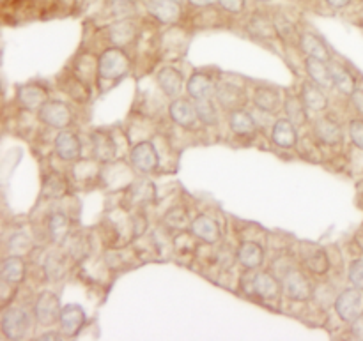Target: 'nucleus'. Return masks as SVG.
Wrapping results in <instances>:
<instances>
[{"label":"nucleus","mask_w":363,"mask_h":341,"mask_svg":"<svg viewBox=\"0 0 363 341\" xmlns=\"http://www.w3.org/2000/svg\"><path fill=\"white\" fill-rule=\"evenodd\" d=\"M130 71V59L121 48H108L103 52L98 62V74L101 80L116 81Z\"/></svg>","instance_id":"obj_1"},{"label":"nucleus","mask_w":363,"mask_h":341,"mask_svg":"<svg viewBox=\"0 0 363 341\" xmlns=\"http://www.w3.org/2000/svg\"><path fill=\"white\" fill-rule=\"evenodd\" d=\"M30 331V317L21 308H9L2 315V333L9 340H23Z\"/></svg>","instance_id":"obj_2"},{"label":"nucleus","mask_w":363,"mask_h":341,"mask_svg":"<svg viewBox=\"0 0 363 341\" xmlns=\"http://www.w3.org/2000/svg\"><path fill=\"white\" fill-rule=\"evenodd\" d=\"M363 310V296L360 289H346L335 299V311L344 322L357 320Z\"/></svg>","instance_id":"obj_3"},{"label":"nucleus","mask_w":363,"mask_h":341,"mask_svg":"<svg viewBox=\"0 0 363 341\" xmlns=\"http://www.w3.org/2000/svg\"><path fill=\"white\" fill-rule=\"evenodd\" d=\"M39 119L45 124L52 127H59L64 129L71 124L73 115H71V108L62 101H46L45 105L39 108Z\"/></svg>","instance_id":"obj_4"},{"label":"nucleus","mask_w":363,"mask_h":341,"mask_svg":"<svg viewBox=\"0 0 363 341\" xmlns=\"http://www.w3.org/2000/svg\"><path fill=\"white\" fill-rule=\"evenodd\" d=\"M60 311H62V308H60V301L55 294L43 292L35 301V320L41 325L55 324L57 318H60Z\"/></svg>","instance_id":"obj_5"},{"label":"nucleus","mask_w":363,"mask_h":341,"mask_svg":"<svg viewBox=\"0 0 363 341\" xmlns=\"http://www.w3.org/2000/svg\"><path fill=\"white\" fill-rule=\"evenodd\" d=\"M131 163L137 170L140 172L149 173L152 170L158 168V152H156V147L151 144V141H138L133 149H131Z\"/></svg>","instance_id":"obj_6"},{"label":"nucleus","mask_w":363,"mask_h":341,"mask_svg":"<svg viewBox=\"0 0 363 341\" xmlns=\"http://www.w3.org/2000/svg\"><path fill=\"white\" fill-rule=\"evenodd\" d=\"M60 328L66 336H77L85 324V311L80 304H67L60 311Z\"/></svg>","instance_id":"obj_7"},{"label":"nucleus","mask_w":363,"mask_h":341,"mask_svg":"<svg viewBox=\"0 0 363 341\" xmlns=\"http://www.w3.org/2000/svg\"><path fill=\"white\" fill-rule=\"evenodd\" d=\"M147 11L162 23H176L181 18V4L177 0H147Z\"/></svg>","instance_id":"obj_8"},{"label":"nucleus","mask_w":363,"mask_h":341,"mask_svg":"<svg viewBox=\"0 0 363 341\" xmlns=\"http://www.w3.org/2000/svg\"><path fill=\"white\" fill-rule=\"evenodd\" d=\"M284 289H286L287 296L294 301H307L312 294L308 279L294 269L284 276Z\"/></svg>","instance_id":"obj_9"},{"label":"nucleus","mask_w":363,"mask_h":341,"mask_svg":"<svg viewBox=\"0 0 363 341\" xmlns=\"http://www.w3.org/2000/svg\"><path fill=\"white\" fill-rule=\"evenodd\" d=\"M55 151L64 161H77L82 156V144L71 131H60L55 138Z\"/></svg>","instance_id":"obj_10"},{"label":"nucleus","mask_w":363,"mask_h":341,"mask_svg":"<svg viewBox=\"0 0 363 341\" xmlns=\"http://www.w3.org/2000/svg\"><path fill=\"white\" fill-rule=\"evenodd\" d=\"M315 134L325 144L337 145L342 141V126L333 115H325L315 124Z\"/></svg>","instance_id":"obj_11"},{"label":"nucleus","mask_w":363,"mask_h":341,"mask_svg":"<svg viewBox=\"0 0 363 341\" xmlns=\"http://www.w3.org/2000/svg\"><path fill=\"white\" fill-rule=\"evenodd\" d=\"M216 98L223 108L236 110L245 105V91L236 83H218L216 85Z\"/></svg>","instance_id":"obj_12"},{"label":"nucleus","mask_w":363,"mask_h":341,"mask_svg":"<svg viewBox=\"0 0 363 341\" xmlns=\"http://www.w3.org/2000/svg\"><path fill=\"white\" fill-rule=\"evenodd\" d=\"M191 232H194L195 237L206 241L209 244L218 243L220 237H222V232H220V226L216 225V221L209 216H197L191 223Z\"/></svg>","instance_id":"obj_13"},{"label":"nucleus","mask_w":363,"mask_h":341,"mask_svg":"<svg viewBox=\"0 0 363 341\" xmlns=\"http://www.w3.org/2000/svg\"><path fill=\"white\" fill-rule=\"evenodd\" d=\"M169 113L174 122L183 127L194 126L195 120L199 119L197 108L190 101H186V99H176V101L170 103Z\"/></svg>","instance_id":"obj_14"},{"label":"nucleus","mask_w":363,"mask_h":341,"mask_svg":"<svg viewBox=\"0 0 363 341\" xmlns=\"http://www.w3.org/2000/svg\"><path fill=\"white\" fill-rule=\"evenodd\" d=\"M272 138H273V141L279 145V147H282V149L294 147L298 141L296 126H294L289 119H279L275 122V126H273Z\"/></svg>","instance_id":"obj_15"},{"label":"nucleus","mask_w":363,"mask_h":341,"mask_svg":"<svg viewBox=\"0 0 363 341\" xmlns=\"http://www.w3.org/2000/svg\"><path fill=\"white\" fill-rule=\"evenodd\" d=\"M158 83L169 98H176L183 91V74L176 67H163L158 73Z\"/></svg>","instance_id":"obj_16"},{"label":"nucleus","mask_w":363,"mask_h":341,"mask_svg":"<svg viewBox=\"0 0 363 341\" xmlns=\"http://www.w3.org/2000/svg\"><path fill=\"white\" fill-rule=\"evenodd\" d=\"M252 292L261 296L262 299H275L280 292L279 282L268 272H259L252 276Z\"/></svg>","instance_id":"obj_17"},{"label":"nucleus","mask_w":363,"mask_h":341,"mask_svg":"<svg viewBox=\"0 0 363 341\" xmlns=\"http://www.w3.org/2000/svg\"><path fill=\"white\" fill-rule=\"evenodd\" d=\"M18 99L21 101V105L27 106V108L34 110V108H41L46 101H48V92L46 88L39 87L35 83H28V85H21L18 88Z\"/></svg>","instance_id":"obj_18"},{"label":"nucleus","mask_w":363,"mask_h":341,"mask_svg":"<svg viewBox=\"0 0 363 341\" xmlns=\"http://www.w3.org/2000/svg\"><path fill=\"white\" fill-rule=\"evenodd\" d=\"M92 141H94V154L98 161H112L116 158V140L108 131H96L92 134Z\"/></svg>","instance_id":"obj_19"},{"label":"nucleus","mask_w":363,"mask_h":341,"mask_svg":"<svg viewBox=\"0 0 363 341\" xmlns=\"http://www.w3.org/2000/svg\"><path fill=\"white\" fill-rule=\"evenodd\" d=\"M305 69H307L308 76H311L315 83L321 85L323 88L333 87L332 69H330V66H326L325 60L308 57L307 62H305Z\"/></svg>","instance_id":"obj_20"},{"label":"nucleus","mask_w":363,"mask_h":341,"mask_svg":"<svg viewBox=\"0 0 363 341\" xmlns=\"http://www.w3.org/2000/svg\"><path fill=\"white\" fill-rule=\"evenodd\" d=\"M319 87L321 85H318L312 80L305 81L303 88H301V98H303L307 108L312 110V112H323L328 106V99H326V96L323 94V91Z\"/></svg>","instance_id":"obj_21"},{"label":"nucleus","mask_w":363,"mask_h":341,"mask_svg":"<svg viewBox=\"0 0 363 341\" xmlns=\"http://www.w3.org/2000/svg\"><path fill=\"white\" fill-rule=\"evenodd\" d=\"M238 260L247 269H257L264 262V250L257 243H245L238 250Z\"/></svg>","instance_id":"obj_22"},{"label":"nucleus","mask_w":363,"mask_h":341,"mask_svg":"<svg viewBox=\"0 0 363 341\" xmlns=\"http://www.w3.org/2000/svg\"><path fill=\"white\" fill-rule=\"evenodd\" d=\"M188 94L195 99H204L211 98L213 92H216L215 83H213L211 78L204 73H194L191 78L188 80Z\"/></svg>","instance_id":"obj_23"},{"label":"nucleus","mask_w":363,"mask_h":341,"mask_svg":"<svg viewBox=\"0 0 363 341\" xmlns=\"http://www.w3.org/2000/svg\"><path fill=\"white\" fill-rule=\"evenodd\" d=\"M248 30L252 32L254 35L262 39L273 37L277 34V27H275V20L269 18L268 14L264 13H255L252 14V18L248 20Z\"/></svg>","instance_id":"obj_24"},{"label":"nucleus","mask_w":363,"mask_h":341,"mask_svg":"<svg viewBox=\"0 0 363 341\" xmlns=\"http://www.w3.org/2000/svg\"><path fill=\"white\" fill-rule=\"evenodd\" d=\"M300 46L308 57H314V59H321L325 62L330 60V52L326 48L325 42L318 37V35L311 34V32H305L300 35Z\"/></svg>","instance_id":"obj_25"},{"label":"nucleus","mask_w":363,"mask_h":341,"mask_svg":"<svg viewBox=\"0 0 363 341\" xmlns=\"http://www.w3.org/2000/svg\"><path fill=\"white\" fill-rule=\"evenodd\" d=\"M2 279L9 285H18L25 278V262L20 257H9L4 260L2 269H0Z\"/></svg>","instance_id":"obj_26"},{"label":"nucleus","mask_w":363,"mask_h":341,"mask_svg":"<svg viewBox=\"0 0 363 341\" xmlns=\"http://www.w3.org/2000/svg\"><path fill=\"white\" fill-rule=\"evenodd\" d=\"M135 35H137V27H135L133 21L123 20L117 21V23H113L110 27V39H112V42L116 46L130 45L135 39Z\"/></svg>","instance_id":"obj_27"},{"label":"nucleus","mask_w":363,"mask_h":341,"mask_svg":"<svg viewBox=\"0 0 363 341\" xmlns=\"http://www.w3.org/2000/svg\"><path fill=\"white\" fill-rule=\"evenodd\" d=\"M254 105L262 112H275L280 105L279 91L272 87H259L254 92Z\"/></svg>","instance_id":"obj_28"},{"label":"nucleus","mask_w":363,"mask_h":341,"mask_svg":"<svg viewBox=\"0 0 363 341\" xmlns=\"http://www.w3.org/2000/svg\"><path fill=\"white\" fill-rule=\"evenodd\" d=\"M287 113V119L294 124V126H303L308 120L307 113V105H305L303 98H296V96H289L286 99V105H284Z\"/></svg>","instance_id":"obj_29"},{"label":"nucleus","mask_w":363,"mask_h":341,"mask_svg":"<svg viewBox=\"0 0 363 341\" xmlns=\"http://www.w3.org/2000/svg\"><path fill=\"white\" fill-rule=\"evenodd\" d=\"M229 124H230V129H233L236 134H241V137H243V134H250L252 131L257 127L255 126L254 117H252L248 112H245L243 108L233 110Z\"/></svg>","instance_id":"obj_30"},{"label":"nucleus","mask_w":363,"mask_h":341,"mask_svg":"<svg viewBox=\"0 0 363 341\" xmlns=\"http://www.w3.org/2000/svg\"><path fill=\"white\" fill-rule=\"evenodd\" d=\"M305 265L311 272L314 274H326L330 269V260H328V255H326L325 250L321 248H314L311 253L305 255Z\"/></svg>","instance_id":"obj_31"},{"label":"nucleus","mask_w":363,"mask_h":341,"mask_svg":"<svg viewBox=\"0 0 363 341\" xmlns=\"http://www.w3.org/2000/svg\"><path fill=\"white\" fill-rule=\"evenodd\" d=\"M330 69H332L333 85H335L342 94L351 96L357 91V88H354V78L351 76L350 71H346L342 66H339V64H332Z\"/></svg>","instance_id":"obj_32"},{"label":"nucleus","mask_w":363,"mask_h":341,"mask_svg":"<svg viewBox=\"0 0 363 341\" xmlns=\"http://www.w3.org/2000/svg\"><path fill=\"white\" fill-rule=\"evenodd\" d=\"M66 191V184H64L62 177L59 173H48L43 180V195L48 198H59L62 197Z\"/></svg>","instance_id":"obj_33"},{"label":"nucleus","mask_w":363,"mask_h":341,"mask_svg":"<svg viewBox=\"0 0 363 341\" xmlns=\"http://www.w3.org/2000/svg\"><path fill=\"white\" fill-rule=\"evenodd\" d=\"M195 108H197L199 120H202L208 126H215L218 122V115H216V108L211 103V99H195Z\"/></svg>","instance_id":"obj_34"},{"label":"nucleus","mask_w":363,"mask_h":341,"mask_svg":"<svg viewBox=\"0 0 363 341\" xmlns=\"http://www.w3.org/2000/svg\"><path fill=\"white\" fill-rule=\"evenodd\" d=\"M67 229V216L62 214V212H53L50 216V221H48V230L52 233L53 241H59L60 237L66 233Z\"/></svg>","instance_id":"obj_35"},{"label":"nucleus","mask_w":363,"mask_h":341,"mask_svg":"<svg viewBox=\"0 0 363 341\" xmlns=\"http://www.w3.org/2000/svg\"><path fill=\"white\" fill-rule=\"evenodd\" d=\"M46 272H48V276L52 279L62 278L64 272H66V265H64L62 257H57V255L50 257L48 262H46Z\"/></svg>","instance_id":"obj_36"},{"label":"nucleus","mask_w":363,"mask_h":341,"mask_svg":"<svg viewBox=\"0 0 363 341\" xmlns=\"http://www.w3.org/2000/svg\"><path fill=\"white\" fill-rule=\"evenodd\" d=\"M30 248V239L25 233H14L9 241V250L14 255H21Z\"/></svg>","instance_id":"obj_37"},{"label":"nucleus","mask_w":363,"mask_h":341,"mask_svg":"<svg viewBox=\"0 0 363 341\" xmlns=\"http://www.w3.org/2000/svg\"><path fill=\"white\" fill-rule=\"evenodd\" d=\"M350 282L353 283L354 289L363 290V260H353L350 265Z\"/></svg>","instance_id":"obj_38"},{"label":"nucleus","mask_w":363,"mask_h":341,"mask_svg":"<svg viewBox=\"0 0 363 341\" xmlns=\"http://www.w3.org/2000/svg\"><path fill=\"white\" fill-rule=\"evenodd\" d=\"M275 27H277V34H279L282 39H286V41H289V39L296 34V32H294L293 23L284 16L275 18Z\"/></svg>","instance_id":"obj_39"},{"label":"nucleus","mask_w":363,"mask_h":341,"mask_svg":"<svg viewBox=\"0 0 363 341\" xmlns=\"http://www.w3.org/2000/svg\"><path fill=\"white\" fill-rule=\"evenodd\" d=\"M350 134H351V140H353V144L363 151V120L362 119L351 120Z\"/></svg>","instance_id":"obj_40"},{"label":"nucleus","mask_w":363,"mask_h":341,"mask_svg":"<svg viewBox=\"0 0 363 341\" xmlns=\"http://www.w3.org/2000/svg\"><path fill=\"white\" fill-rule=\"evenodd\" d=\"M245 4H247V0H220V6L234 14L241 13V11L245 9Z\"/></svg>","instance_id":"obj_41"},{"label":"nucleus","mask_w":363,"mask_h":341,"mask_svg":"<svg viewBox=\"0 0 363 341\" xmlns=\"http://www.w3.org/2000/svg\"><path fill=\"white\" fill-rule=\"evenodd\" d=\"M186 214L184 212H170L169 218H167V221L170 223V226H176V229H184V225H186Z\"/></svg>","instance_id":"obj_42"},{"label":"nucleus","mask_w":363,"mask_h":341,"mask_svg":"<svg viewBox=\"0 0 363 341\" xmlns=\"http://www.w3.org/2000/svg\"><path fill=\"white\" fill-rule=\"evenodd\" d=\"M351 99H353V105L357 106V110L363 113V91L362 88H357V91L351 94Z\"/></svg>","instance_id":"obj_43"},{"label":"nucleus","mask_w":363,"mask_h":341,"mask_svg":"<svg viewBox=\"0 0 363 341\" xmlns=\"http://www.w3.org/2000/svg\"><path fill=\"white\" fill-rule=\"evenodd\" d=\"M353 335L358 340H363V315H360L357 320H353Z\"/></svg>","instance_id":"obj_44"},{"label":"nucleus","mask_w":363,"mask_h":341,"mask_svg":"<svg viewBox=\"0 0 363 341\" xmlns=\"http://www.w3.org/2000/svg\"><path fill=\"white\" fill-rule=\"evenodd\" d=\"M326 4H328L330 7H333V9H344V7L350 6L353 0H325Z\"/></svg>","instance_id":"obj_45"},{"label":"nucleus","mask_w":363,"mask_h":341,"mask_svg":"<svg viewBox=\"0 0 363 341\" xmlns=\"http://www.w3.org/2000/svg\"><path fill=\"white\" fill-rule=\"evenodd\" d=\"M188 2L195 7H208V6H213L215 2H220V0H188Z\"/></svg>","instance_id":"obj_46"},{"label":"nucleus","mask_w":363,"mask_h":341,"mask_svg":"<svg viewBox=\"0 0 363 341\" xmlns=\"http://www.w3.org/2000/svg\"><path fill=\"white\" fill-rule=\"evenodd\" d=\"M60 335L59 333H45V335L39 336V340H59Z\"/></svg>","instance_id":"obj_47"},{"label":"nucleus","mask_w":363,"mask_h":341,"mask_svg":"<svg viewBox=\"0 0 363 341\" xmlns=\"http://www.w3.org/2000/svg\"><path fill=\"white\" fill-rule=\"evenodd\" d=\"M257 2H269V0H257Z\"/></svg>","instance_id":"obj_48"},{"label":"nucleus","mask_w":363,"mask_h":341,"mask_svg":"<svg viewBox=\"0 0 363 341\" xmlns=\"http://www.w3.org/2000/svg\"><path fill=\"white\" fill-rule=\"evenodd\" d=\"M177 2H181V0H177Z\"/></svg>","instance_id":"obj_49"}]
</instances>
